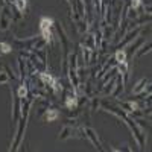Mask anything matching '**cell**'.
<instances>
[{
	"instance_id": "cell-6",
	"label": "cell",
	"mask_w": 152,
	"mask_h": 152,
	"mask_svg": "<svg viewBox=\"0 0 152 152\" xmlns=\"http://www.w3.org/2000/svg\"><path fill=\"white\" fill-rule=\"evenodd\" d=\"M14 5L17 6V9L20 12H23L24 9H26V0H14Z\"/></svg>"
},
{
	"instance_id": "cell-9",
	"label": "cell",
	"mask_w": 152,
	"mask_h": 152,
	"mask_svg": "<svg viewBox=\"0 0 152 152\" xmlns=\"http://www.w3.org/2000/svg\"><path fill=\"white\" fill-rule=\"evenodd\" d=\"M11 52V46L5 44V43H0V53H8Z\"/></svg>"
},
{
	"instance_id": "cell-4",
	"label": "cell",
	"mask_w": 152,
	"mask_h": 152,
	"mask_svg": "<svg viewBox=\"0 0 152 152\" xmlns=\"http://www.w3.org/2000/svg\"><path fill=\"white\" fill-rule=\"evenodd\" d=\"M58 117V111L56 110H49L47 113H46V120L47 122H52V120H55Z\"/></svg>"
},
{
	"instance_id": "cell-11",
	"label": "cell",
	"mask_w": 152,
	"mask_h": 152,
	"mask_svg": "<svg viewBox=\"0 0 152 152\" xmlns=\"http://www.w3.org/2000/svg\"><path fill=\"white\" fill-rule=\"evenodd\" d=\"M26 93H28L26 87L21 85V87H20V90H18V96H20V97H24V96H26Z\"/></svg>"
},
{
	"instance_id": "cell-3",
	"label": "cell",
	"mask_w": 152,
	"mask_h": 152,
	"mask_svg": "<svg viewBox=\"0 0 152 152\" xmlns=\"http://www.w3.org/2000/svg\"><path fill=\"white\" fill-rule=\"evenodd\" d=\"M41 79H43L47 85H50V87H55V85H56L55 78H53L52 75H49V73H41Z\"/></svg>"
},
{
	"instance_id": "cell-8",
	"label": "cell",
	"mask_w": 152,
	"mask_h": 152,
	"mask_svg": "<svg viewBox=\"0 0 152 152\" xmlns=\"http://www.w3.org/2000/svg\"><path fill=\"white\" fill-rule=\"evenodd\" d=\"M116 59L120 62V64H126V53L122 52V50H119V52L116 53Z\"/></svg>"
},
{
	"instance_id": "cell-12",
	"label": "cell",
	"mask_w": 152,
	"mask_h": 152,
	"mask_svg": "<svg viewBox=\"0 0 152 152\" xmlns=\"http://www.w3.org/2000/svg\"><path fill=\"white\" fill-rule=\"evenodd\" d=\"M8 81V76L5 75V73H2L0 75V84H3V82H6Z\"/></svg>"
},
{
	"instance_id": "cell-5",
	"label": "cell",
	"mask_w": 152,
	"mask_h": 152,
	"mask_svg": "<svg viewBox=\"0 0 152 152\" xmlns=\"http://www.w3.org/2000/svg\"><path fill=\"white\" fill-rule=\"evenodd\" d=\"M85 131L88 132L87 135H88V137H90V138H91V140H93V143H94V146H96V148H100V145H99V140H97V138H96V134H94V131H93V129H90V128H87Z\"/></svg>"
},
{
	"instance_id": "cell-13",
	"label": "cell",
	"mask_w": 152,
	"mask_h": 152,
	"mask_svg": "<svg viewBox=\"0 0 152 152\" xmlns=\"http://www.w3.org/2000/svg\"><path fill=\"white\" fill-rule=\"evenodd\" d=\"M140 3H142V0H132V8H134V9H137Z\"/></svg>"
},
{
	"instance_id": "cell-1",
	"label": "cell",
	"mask_w": 152,
	"mask_h": 152,
	"mask_svg": "<svg viewBox=\"0 0 152 152\" xmlns=\"http://www.w3.org/2000/svg\"><path fill=\"white\" fill-rule=\"evenodd\" d=\"M52 24H53V21L50 20V18H41V21H40V29H41V35H43V38L46 41H49L50 40V37H52V32H50V29H52Z\"/></svg>"
},
{
	"instance_id": "cell-7",
	"label": "cell",
	"mask_w": 152,
	"mask_h": 152,
	"mask_svg": "<svg viewBox=\"0 0 152 152\" xmlns=\"http://www.w3.org/2000/svg\"><path fill=\"white\" fill-rule=\"evenodd\" d=\"M66 105H67V108L73 110V108L76 107V97H75V96H69L67 100H66Z\"/></svg>"
},
{
	"instance_id": "cell-2",
	"label": "cell",
	"mask_w": 152,
	"mask_h": 152,
	"mask_svg": "<svg viewBox=\"0 0 152 152\" xmlns=\"http://www.w3.org/2000/svg\"><path fill=\"white\" fill-rule=\"evenodd\" d=\"M11 17H9V12H8V9H5L3 11V14L0 15V28L2 29H6L8 26H9V23H11Z\"/></svg>"
},
{
	"instance_id": "cell-10",
	"label": "cell",
	"mask_w": 152,
	"mask_h": 152,
	"mask_svg": "<svg viewBox=\"0 0 152 152\" xmlns=\"http://www.w3.org/2000/svg\"><path fill=\"white\" fill-rule=\"evenodd\" d=\"M145 84H146V79H142L140 82H138V87H135V88H134V93H138V91H140L142 88L145 87Z\"/></svg>"
}]
</instances>
